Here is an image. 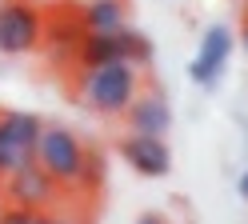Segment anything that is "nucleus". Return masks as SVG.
<instances>
[{
    "label": "nucleus",
    "instance_id": "f257e3e1",
    "mask_svg": "<svg viewBox=\"0 0 248 224\" xmlns=\"http://www.w3.org/2000/svg\"><path fill=\"white\" fill-rule=\"evenodd\" d=\"M136 96H140V68L132 64H96V68H80L76 76V100L100 116H124V108Z\"/></svg>",
    "mask_w": 248,
    "mask_h": 224
},
{
    "label": "nucleus",
    "instance_id": "f03ea898",
    "mask_svg": "<svg viewBox=\"0 0 248 224\" xmlns=\"http://www.w3.org/2000/svg\"><path fill=\"white\" fill-rule=\"evenodd\" d=\"M76 60H80V68H96V64H132V68H140V64L152 60V44L136 28L120 24L116 32H84Z\"/></svg>",
    "mask_w": 248,
    "mask_h": 224
},
{
    "label": "nucleus",
    "instance_id": "7ed1b4c3",
    "mask_svg": "<svg viewBox=\"0 0 248 224\" xmlns=\"http://www.w3.org/2000/svg\"><path fill=\"white\" fill-rule=\"evenodd\" d=\"M84 144L80 136L64 124H40V136H36V148H32V160L52 176V180L64 188V184H76L80 180V168H84Z\"/></svg>",
    "mask_w": 248,
    "mask_h": 224
},
{
    "label": "nucleus",
    "instance_id": "20e7f679",
    "mask_svg": "<svg viewBox=\"0 0 248 224\" xmlns=\"http://www.w3.org/2000/svg\"><path fill=\"white\" fill-rule=\"evenodd\" d=\"M44 40V12L32 0H0V52L24 56Z\"/></svg>",
    "mask_w": 248,
    "mask_h": 224
},
{
    "label": "nucleus",
    "instance_id": "39448f33",
    "mask_svg": "<svg viewBox=\"0 0 248 224\" xmlns=\"http://www.w3.org/2000/svg\"><path fill=\"white\" fill-rule=\"evenodd\" d=\"M0 196H4V204L48 212V208H56V200H60V184L36 164V160H28V164H20L16 172H8L4 180H0Z\"/></svg>",
    "mask_w": 248,
    "mask_h": 224
},
{
    "label": "nucleus",
    "instance_id": "423d86ee",
    "mask_svg": "<svg viewBox=\"0 0 248 224\" xmlns=\"http://www.w3.org/2000/svg\"><path fill=\"white\" fill-rule=\"evenodd\" d=\"M40 124H44V120L32 116V112L0 108V180H4L8 172H16L20 164H28V160H32Z\"/></svg>",
    "mask_w": 248,
    "mask_h": 224
},
{
    "label": "nucleus",
    "instance_id": "0eeeda50",
    "mask_svg": "<svg viewBox=\"0 0 248 224\" xmlns=\"http://www.w3.org/2000/svg\"><path fill=\"white\" fill-rule=\"evenodd\" d=\"M232 56V32L224 24H212L204 36H200V48H196V60H192V80L200 88H212L216 80L224 76V64Z\"/></svg>",
    "mask_w": 248,
    "mask_h": 224
},
{
    "label": "nucleus",
    "instance_id": "6e6552de",
    "mask_svg": "<svg viewBox=\"0 0 248 224\" xmlns=\"http://www.w3.org/2000/svg\"><path fill=\"white\" fill-rule=\"evenodd\" d=\"M120 156L140 176H168V168H172V152H168L164 136H148V132H128L120 140Z\"/></svg>",
    "mask_w": 248,
    "mask_h": 224
},
{
    "label": "nucleus",
    "instance_id": "1a4fd4ad",
    "mask_svg": "<svg viewBox=\"0 0 248 224\" xmlns=\"http://www.w3.org/2000/svg\"><path fill=\"white\" fill-rule=\"evenodd\" d=\"M124 116H128L132 132H148V136H164L168 128H172V108H168V100L160 92L136 96V100L124 108Z\"/></svg>",
    "mask_w": 248,
    "mask_h": 224
},
{
    "label": "nucleus",
    "instance_id": "9d476101",
    "mask_svg": "<svg viewBox=\"0 0 248 224\" xmlns=\"http://www.w3.org/2000/svg\"><path fill=\"white\" fill-rule=\"evenodd\" d=\"M80 24L84 32H116L124 20V0H88L80 8Z\"/></svg>",
    "mask_w": 248,
    "mask_h": 224
},
{
    "label": "nucleus",
    "instance_id": "9b49d317",
    "mask_svg": "<svg viewBox=\"0 0 248 224\" xmlns=\"http://www.w3.org/2000/svg\"><path fill=\"white\" fill-rule=\"evenodd\" d=\"M100 180H104V156H100V152H84V168H80L76 188L92 192V188H100Z\"/></svg>",
    "mask_w": 248,
    "mask_h": 224
},
{
    "label": "nucleus",
    "instance_id": "f8f14e48",
    "mask_svg": "<svg viewBox=\"0 0 248 224\" xmlns=\"http://www.w3.org/2000/svg\"><path fill=\"white\" fill-rule=\"evenodd\" d=\"M0 224H40V212H32V208H16V204H4Z\"/></svg>",
    "mask_w": 248,
    "mask_h": 224
},
{
    "label": "nucleus",
    "instance_id": "ddd939ff",
    "mask_svg": "<svg viewBox=\"0 0 248 224\" xmlns=\"http://www.w3.org/2000/svg\"><path fill=\"white\" fill-rule=\"evenodd\" d=\"M40 224H80L76 216H64V212H56V208H48V212H40Z\"/></svg>",
    "mask_w": 248,
    "mask_h": 224
},
{
    "label": "nucleus",
    "instance_id": "4468645a",
    "mask_svg": "<svg viewBox=\"0 0 248 224\" xmlns=\"http://www.w3.org/2000/svg\"><path fill=\"white\" fill-rule=\"evenodd\" d=\"M240 196H244V200H248V172H244V176H240Z\"/></svg>",
    "mask_w": 248,
    "mask_h": 224
},
{
    "label": "nucleus",
    "instance_id": "2eb2a0df",
    "mask_svg": "<svg viewBox=\"0 0 248 224\" xmlns=\"http://www.w3.org/2000/svg\"><path fill=\"white\" fill-rule=\"evenodd\" d=\"M136 224H164V220H160V216H140Z\"/></svg>",
    "mask_w": 248,
    "mask_h": 224
},
{
    "label": "nucleus",
    "instance_id": "dca6fc26",
    "mask_svg": "<svg viewBox=\"0 0 248 224\" xmlns=\"http://www.w3.org/2000/svg\"><path fill=\"white\" fill-rule=\"evenodd\" d=\"M244 52H248V24H244Z\"/></svg>",
    "mask_w": 248,
    "mask_h": 224
},
{
    "label": "nucleus",
    "instance_id": "f3484780",
    "mask_svg": "<svg viewBox=\"0 0 248 224\" xmlns=\"http://www.w3.org/2000/svg\"><path fill=\"white\" fill-rule=\"evenodd\" d=\"M0 212H4V196H0Z\"/></svg>",
    "mask_w": 248,
    "mask_h": 224
}]
</instances>
